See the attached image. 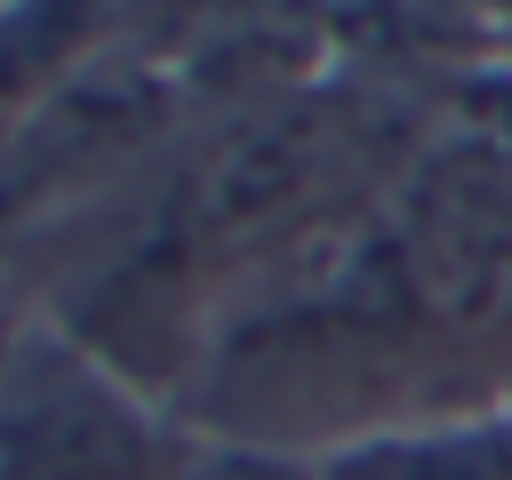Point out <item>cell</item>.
Returning a JSON list of instances; mask_svg holds the SVG:
<instances>
[{"label": "cell", "mask_w": 512, "mask_h": 480, "mask_svg": "<svg viewBox=\"0 0 512 480\" xmlns=\"http://www.w3.org/2000/svg\"><path fill=\"white\" fill-rule=\"evenodd\" d=\"M320 480H512V408L360 432L320 456Z\"/></svg>", "instance_id": "obj_1"}, {"label": "cell", "mask_w": 512, "mask_h": 480, "mask_svg": "<svg viewBox=\"0 0 512 480\" xmlns=\"http://www.w3.org/2000/svg\"><path fill=\"white\" fill-rule=\"evenodd\" d=\"M8 8H16V0H0V16H8Z\"/></svg>", "instance_id": "obj_2"}]
</instances>
